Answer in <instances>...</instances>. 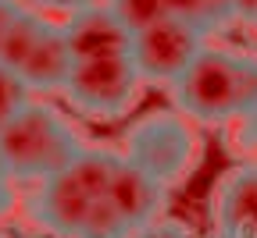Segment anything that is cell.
<instances>
[{
	"label": "cell",
	"instance_id": "6",
	"mask_svg": "<svg viewBox=\"0 0 257 238\" xmlns=\"http://www.w3.org/2000/svg\"><path fill=\"white\" fill-rule=\"evenodd\" d=\"M207 32L189 25L182 18H157L143 28L133 32V46H128V57H133L136 72L147 86H165L172 89L175 78L186 72V68L197 60V54L207 46Z\"/></svg>",
	"mask_w": 257,
	"mask_h": 238
},
{
	"label": "cell",
	"instance_id": "22",
	"mask_svg": "<svg viewBox=\"0 0 257 238\" xmlns=\"http://www.w3.org/2000/svg\"><path fill=\"white\" fill-rule=\"evenodd\" d=\"M236 18L257 25V0H236Z\"/></svg>",
	"mask_w": 257,
	"mask_h": 238
},
{
	"label": "cell",
	"instance_id": "9",
	"mask_svg": "<svg viewBox=\"0 0 257 238\" xmlns=\"http://www.w3.org/2000/svg\"><path fill=\"white\" fill-rule=\"evenodd\" d=\"M218 238H257V164L225 174L214 192Z\"/></svg>",
	"mask_w": 257,
	"mask_h": 238
},
{
	"label": "cell",
	"instance_id": "4",
	"mask_svg": "<svg viewBox=\"0 0 257 238\" xmlns=\"http://www.w3.org/2000/svg\"><path fill=\"white\" fill-rule=\"evenodd\" d=\"M125 160H133L136 167L150 178H157L165 188L182 185L193 167L200 160V135L197 124L189 118H182L179 110H157L147 114L143 121H136L125 132Z\"/></svg>",
	"mask_w": 257,
	"mask_h": 238
},
{
	"label": "cell",
	"instance_id": "2",
	"mask_svg": "<svg viewBox=\"0 0 257 238\" xmlns=\"http://www.w3.org/2000/svg\"><path fill=\"white\" fill-rule=\"evenodd\" d=\"M79 132L64 121L50 104L29 100L18 118L0 132V153H4L15 182H43L54 178L82 153Z\"/></svg>",
	"mask_w": 257,
	"mask_h": 238
},
{
	"label": "cell",
	"instance_id": "3",
	"mask_svg": "<svg viewBox=\"0 0 257 238\" xmlns=\"http://www.w3.org/2000/svg\"><path fill=\"white\" fill-rule=\"evenodd\" d=\"M118 153L111 150H82L61 174L43 178L32 196V217L54 238H79L89 210L107 196V182Z\"/></svg>",
	"mask_w": 257,
	"mask_h": 238
},
{
	"label": "cell",
	"instance_id": "7",
	"mask_svg": "<svg viewBox=\"0 0 257 238\" xmlns=\"http://www.w3.org/2000/svg\"><path fill=\"white\" fill-rule=\"evenodd\" d=\"M64 40L75 60H100V57H125L133 46V28H128L118 11L107 0H96V4L75 11L61 22Z\"/></svg>",
	"mask_w": 257,
	"mask_h": 238
},
{
	"label": "cell",
	"instance_id": "1",
	"mask_svg": "<svg viewBox=\"0 0 257 238\" xmlns=\"http://www.w3.org/2000/svg\"><path fill=\"white\" fill-rule=\"evenodd\" d=\"M172 104L193 124H239L257 110V54L207 43L175 78Z\"/></svg>",
	"mask_w": 257,
	"mask_h": 238
},
{
	"label": "cell",
	"instance_id": "13",
	"mask_svg": "<svg viewBox=\"0 0 257 238\" xmlns=\"http://www.w3.org/2000/svg\"><path fill=\"white\" fill-rule=\"evenodd\" d=\"M79 238H133V231H128V224L121 220V214L107 202V196L96 202V206L89 210Z\"/></svg>",
	"mask_w": 257,
	"mask_h": 238
},
{
	"label": "cell",
	"instance_id": "17",
	"mask_svg": "<svg viewBox=\"0 0 257 238\" xmlns=\"http://www.w3.org/2000/svg\"><path fill=\"white\" fill-rule=\"evenodd\" d=\"M236 22V0H207V28L211 36Z\"/></svg>",
	"mask_w": 257,
	"mask_h": 238
},
{
	"label": "cell",
	"instance_id": "15",
	"mask_svg": "<svg viewBox=\"0 0 257 238\" xmlns=\"http://www.w3.org/2000/svg\"><path fill=\"white\" fill-rule=\"evenodd\" d=\"M165 14L182 18V22L204 28L211 36V28H207V0H165Z\"/></svg>",
	"mask_w": 257,
	"mask_h": 238
},
{
	"label": "cell",
	"instance_id": "16",
	"mask_svg": "<svg viewBox=\"0 0 257 238\" xmlns=\"http://www.w3.org/2000/svg\"><path fill=\"white\" fill-rule=\"evenodd\" d=\"M133 238H197L182 220H172V217H157L154 224H147V228H140Z\"/></svg>",
	"mask_w": 257,
	"mask_h": 238
},
{
	"label": "cell",
	"instance_id": "20",
	"mask_svg": "<svg viewBox=\"0 0 257 238\" xmlns=\"http://www.w3.org/2000/svg\"><path fill=\"white\" fill-rule=\"evenodd\" d=\"M18 14H22V4H18V0H0V40L8 36V28L15 25Z\"/></svg>",
	"mask_w": 257,
	"mask_h": 238
},
{
	"label": "cell",
	"instance_id": "10",
	"mask_svg": "<svg viewBox=\"0 0 257 238\" xmlns=\"http://www.w3.org/2000/svg\"><path fill=\"white\" fill-rule=\"evenodd\" d=\"M72 68H75V57L68 50L64 28L57 22H47L36 46L18 64V75H22V82L29 86L32 96H54V92H64V82H68Z\"/></svg>",
	"mask_w": 257,
	"mask_h": 238
},
{
	"label": "cell",
	"instance_id": "19",
	"mask_svg": "<svg viewBox=\"0 0 257 238\" xmlns=\"http://www.w3.org/2000/svg\"><path fill=\"white\" fill-rule=\"evenodd\" d=\"M36 4H40L43 11H61L64 18H68V14H75V11H82V8H89V4H96V0H36Z\"/></svg>",
	"mask_w": 257,
	"mask_h": 238
},
{
	"label": "cell",
	"instance_id": "11",
	"mask_svg": "<svg viewBox=\"0 0 257 238\" xmlns=\"http://www.w3.org/2000/svg\"><path fill=\"white\" fill-rule=\"evenodd\" d=\"M47 14L43 11H29V8H22V14L15 18V25L8 28V36L0 40V64H8V68H15L18 72V64L29 57V50L36 46V40H40V32L47 28Z\"/></svg>",
	"mask_w": 257,
	"mask_h": 238
},
{
	"label": "cell",
	"instance_id": "21",
	"mask_svg": "<svg viewBox=\"0 0 257 238\" xmlns=\"http://www.w3.org/2000/svg\"><path fill=\"white\" fill-rule=\"evenodd\" d=\"M239 142H243L246 150H253V153H257V110H253L250 118H243V121H239Z\"/></svg>",
	"mask_w": 257,
	"mask_h": 238
},
{
	"label": "cell",
	"instance_id": "14",
	"mask_svg": "<svg viewBox=\"0 0 257 238\" xmlns=\"http://www.w3.org/2000/svg\"><path fill=\"white\" fill-rule=\"evenodd\" d=\"M107 4L118 11V18L133 32L157 22V18H165V0H107Z\"/></svg>",
	"mask_w": 257,
	"mask_h": 238
},
{
	"label": "cell",
	"instance_id": "8",
	"mask_svg": "<svg viewBox=\"0 0 257 238\" xmlns=\"http://www.w3.org/2000/svg\"><path fill=\"white\" fill-rule=\"evenodd\" d=\"M107 202L121 214V220L128 224V231H140L147 224H154L157 217H165V202H168V188L157 178H150L143 167H136L133 160H125L118 153L114 171L107 182Z\"/></svg>",
	"mask_w": 257,
	"mask_h": 238
},
{
	"label": "cell",
	"instance_id": "18",
	"mask_svg": "<svg viewBox=\"0 0 257 238\" xmlns=\"http://www.w3.org/2000/svg\"><path fill=\"white\" fill-rule=\"evenodd\" d=\"M15 178H11V167L4 160V153H0V217H4L11 206H15Z\"/></svg>",
	"mask_w": 257,
	"mask_h": 238
},
{
	"label": "cell",
	"instance_id": "12",
	"mask_svg": "<svg viewBox=\"0 0 257 238\" xmlns=\"http://www.w3.org/2000/svg\"><path fill=\"white\" fill-rule=\"evenodd\" d=\"M29 100H32V92L22 82V75L15 72V68L0 64V132L18 118V110L29 104Z\"/></svg>",
	"mask_w": 257,
	"mask_h": 238
},
{
	"label": "cell",
	"instance_id": "5",
	"mask_svg": "<svg viewBox=\"0 0 257 238\" xmlns=\"http://www.w3.org/2000/svg\"><path fill=\"white\" fill-rule=\"evenodd\" d=\"M143 78L136 72L133 57H100V60H75L68 82H64V100L79 118L89 121H121L140 104Z\"/></svg>",
	"mask_w": 257,
	"mask_h": 238
},
{
	"label": "cell",
	"instance_id": "23",
	"mask_svg": "<svg viewBox=\"0 0 257 238\" xmlns=\"http://www.w3.org/2000/svg\"><path fill=\"white\" fill-rule=\"evenodd\" d=\"M0 238H8V234H0Z\"/></svg>",
	"mask_w": 257,
	"mask_h": 238
}]
</instances>
